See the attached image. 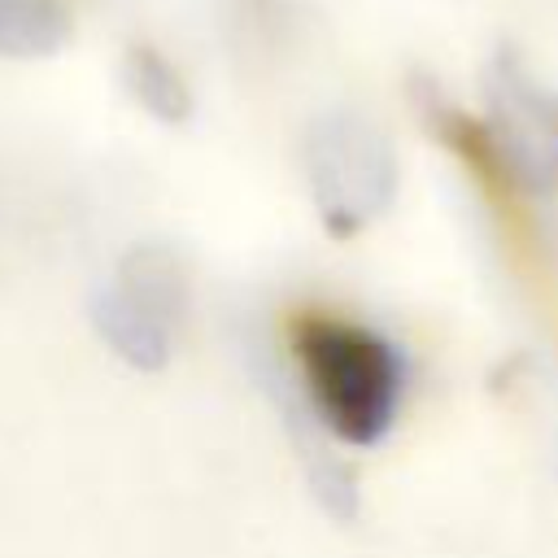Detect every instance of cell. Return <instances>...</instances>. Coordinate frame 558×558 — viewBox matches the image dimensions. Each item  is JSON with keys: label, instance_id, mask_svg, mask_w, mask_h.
Here are the masks:
<instances>
[{"label": "cell", "instance_id": "6da1fadb", "mask_svg": "<svg viewBox=\"0 0 558 558\" xmlns=\"http://www.w3.org/2000/svg\"><path fill=\"white\" fill-rule=\"evenodd\" d=\"M292 362L296 388L331 440L371 449L392 432L410 384L397 340L353 318L301 314L292 323Z\"/></svg>", "mask_w": 558, "mask_h": 558}, {"label": "cell", "instance_id": "7a4b0ae2", "mask_svg": "<svg viewBox=\"0 0 558 558\" xmlns=\"http://www.w3.org/2000/svg\"><path fill=\"white\" fill-rule=\"evenodd\" d=\"M192 283L170 244H131L113 275L92 292V327L135 371H161L174 357Z\"/></svg>", "mask_w": 558, "mask_h": 558}, {"label": "cell", "instance_id": "3957f363", "mask_svg": "<svg viewBox=\"0 0 558 558\" xmlns=\"http://www.w3.org/2000/svg\"><path fill=\"white\" fill-rule=\"evenodd\" d=\"M305 179L331 235H357L397 196V153L379 122L357 109L314 118L305 135Z\"/></svg>", "mask_w": 558, "mask_h": 558}, {"label": "cell", "instance_id": "277c9868", "mask_svg": "<svg viewBox=\"0 0 558 558\" xmlns=\"http://www.w3.org/2000/svg\"><path fill=\"white\" fill-rule=\"evenodd\" d=\"M484 148L514 187L532 196L558 187V87L541 83L510 48L484 70Z\"/></svg>", "mask_w": 558, "mask_h": 558}, {"label": "cell", "instance_id": "5b68a950", "mask_svg": "<svg viewBox=\"0 0 558 558\" xmlns=\"http://www.w3.org/2000/svg\"><path fill=\"white\" fill-rule=\"evenodd\" d=\"M248 366L262 384V392L270 397V405L279 410L288 436H292V449L301 458V471H305V484L314 493V501L336 519V523H353L357 519V480L353 471L327 449V432L318 427V418L310 414L292 371L279 362V353L266 344V340H253L248 344Z\"/></svg>", "mask_w": 558, "mask_h": 558}, {"label": "cell", "instance_id": "8992f818", "mask_svg": "<svg viewBox=\"0 0 558 558\" xmlns=\"http://www.w3.org/2000/svg\"><path fill=\"white\" fill-rule=\"evenodd\" d=\"M122 83H126L131 100L144 113H153L157 122H183L192 113V87H187V78L179 74V65L166 52H157L148 44H140V48L126 52Z\"/></svg>", "mask_w": 558, "mask_h": 558}, {"label": "cell", "instance_id": "52a82bcc", "mask_svg": "<svg viewBox=\"0 0 558 558\" xmlns=\"http://www.w3.org/2000/svg\"><path fill=\"white\" fill-rule=\"evenodd\" d=\"M70 39V13L57 0H0V57H52Z\"/></svg>", "mask_w": 558, "mask_h": 558}]
</instances>
